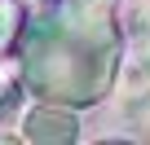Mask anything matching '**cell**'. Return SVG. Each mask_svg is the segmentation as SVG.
<instances>
[{
	"label": "cell",
	"mask_w": 150,
	"mask_h": 145,
	"mask_svg": "<svg viewBox=\"0 0 150 145\" xmlns=\"http://www.w3.org/2000/svg\"><path fill=\"white\" fill-rule=\"evenodd\" d=\"M115 5L119 0H53L35 22H27L18 66L22 88L35 101L84 110L110 92L124 53Z\"/></svg>",
	"instance_id": "obj_1"
},
{
	"label": "cell",
	"mask_w": 150,
	"mask_h": 145,
	"mask_svg": "<svg viewBox=\"0 0 150 145\" xmlns=\"http://www.w3.org/2000/svg\"><path fill=\"white\" fill-rule=\"evenodd\" d=\"M22 136L35 141V145H71V141H80V119H75L71 106L40 101V106L22 119Z\"/></svg>",
	"instance_id": "obj_2"
},
{
	"label": "cell",
	"mask_w": 150,
	"mask_h": 145,
	"mask_svg": "<svg viewBox=\"0 0 150 145\" xmlns=\"http://www.w3.org/2000/svg\"><path fill=\"white\" fill-rule=\"evenodd\" d=\"M22 31H27L22 0H0V57H5L13 44H22Z\"/></svg>",
	"instance_id": "obj_3"
}]
</instances>
